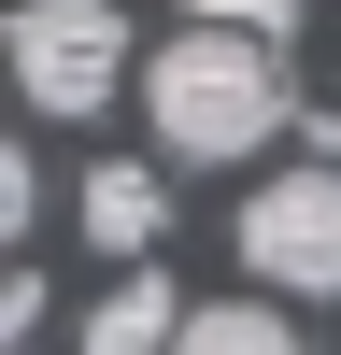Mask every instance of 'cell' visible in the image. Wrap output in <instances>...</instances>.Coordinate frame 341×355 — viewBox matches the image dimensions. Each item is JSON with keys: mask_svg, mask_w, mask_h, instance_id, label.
I'll use <instances>...</instances> for the list:
<instances>
[{"mask_svg": "<svg viewBox=\"0 0 341 355\" xmlns=\"http://www.w3.org/2000/svg\"><path fill=\"white\" fill-rule=\"evenodd\" d=\"M170 355H299V327H284V284H270V299H199Z\"/></svg>", "mask_w": 341, "mask_h": 355, "instance_id": "6", "label": "cell"}, {"mask_svg": "<svg viewBox=\"0 0 341 355\" xmlns=\"http://www.w3.org/2000/svg\"><path fill=\"white\" fill-rule=\"evenodd\" d=\"M0 227H15V242L43 227V171H28V157H0Z\"/></svg>", "mask_w": 341, "mask_h": 355, "instance_id": "8", "label": "cell"}, {"mask_svg": "<svg viewBox=\"0 0 341 355\" xmlns=\"http://www.w3.org/2000/svg\"><path fill=\"white\" fill-rule=\"evenodd\" d=\"M185 15H213V28H270V43H299V0H185Z\"/></svg>", "mask_w": 341, "mask_h": 355, "instance_id": "7", "label": "cell"}, {"mask_svg": "<svg viewBox=\"0 0 341 355\" xmlns=\"http://www.w3.org/2000/svg\"><path fill=\"white\" fill-rule=\"evenodd\" d=\"M71 227H85L100 256H157V227H170V171H157V157H85Z\"/></svg>", "mask_w": 341, "mask_h": 355, "instance_id": "4", "label": "cell"}, {"mask_svg": "<svg viewBox=\"0 0 341 355\" xmlns=\"http://www.w3.org/2000/svg\"><path fill=\"white\" fill-rule=\"evenodd\" d=\"M185 313H199V299H170V270H142V256H128V270L85 299L71 355H170V341H185Z\"/></svg>", "mask_w": 341, "mask_h": 355, "instance_id": "5", "label": "cell"}, {"mask_svg": "<svg viewBox=\"0 0 341 355\" xmlns=\"http://www.w3.org/2000/svg\"><path fill=\"white\" fill-rule=\"evenodd\" d=\"M142 114H157V157L227 171V157H270V142L299 128V85H284V43H270V28L185 15L157 57H142Z\"/></svg>", "mask_w": 341, "mask_h": 355, "instance_id": "1", "label": "cell"}, {"mask_svg": "<svg viewBox=\"0 0 341 355\" xmlns=\"http://www.w3.org/2000/svg\"><path fill=\"white\" fill-rule=\"evenodd\" d=\"M242 270L284 284V299H341V157L270 171V185L242 199Z\"/></svg>", "mask_w": 341, "mask_h": 355, "instance_id": "3", "label": "cell"}, {"mask_svg": "<svg viewBox=\"0 0 341 355\" xmlns=\"http://www.w3.org/2000/svg\"><path fill=\"white\" fill-rule=\"evenodd\" d=\"M15 85H28V114H114V85H128V43L142 28L114 15V0H15Z\"/></svg>", "mask_w": 341, "mask_h": 355, "instance_id": "2", "label": "cell"}]
</instances>
